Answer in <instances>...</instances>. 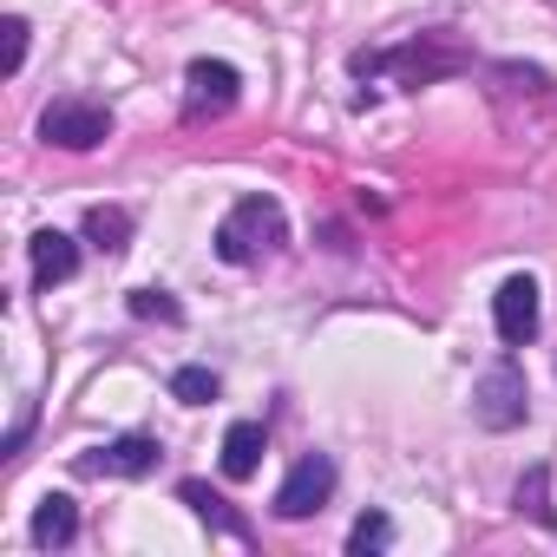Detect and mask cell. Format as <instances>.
<instances>
[{"instance_id":"8","label":"cell","mask_w":557,"mask_h":557,"mask_svg":"<svg viewBox=\"0 0 557 557\" xmlns=\"http://www.w3.org/2000/svg\"><path fill=\"white\" fill-rule=\"evenodd\" d=\"M79 466H86V472H99V479H145V472L158 466V440H151V433H125V440H112V446L86 453Z\"/></svg>"},{"instance_id":"6","label":"cell","mask_w":557,"mask_h":557,"mask_svg":"<svg viewBox=\"0 0 557 557\" xmlns=\"http://www.w3.org/2000/svg\"><path fill=\"white\" fill-rule=\"evenodd\" d=\"M329 492H335V459L309 453V459L283 479V492H275V518H309V511L329 505Z\"/></svg>"},{"instance_id":"14","label":"cell","mask_w":557,"mask_h":557,"mask_svg":"<svg viewBox=\"0 0 557 557\" xmlns=\"http://www.w3.org/2000/svg\"><path fill=\"white\" fill-rule=\"evenodd\" d=\"M171 394H177L184 407H210V400H216V374H210V368H177V374H171Z\"/></svg>"},{"instance_id":"7","label":"cell","mask_w":557,"mask_h":557,"mask_svg":"<svg viewBox=\"0 0 557 557\" xmlns=\"http://www.w3.org/2000/svg\"><path fill=\"white\" fill-rule=\"evenodd\" d=\"M236 86H243V73H236L230 60H190V73H184V112H190V119L230 112V106H236Z\"/></svg>"},{"instance_id":"1","label":"cell","mask_w":557,"mask_h":557,"mask_svg":"<svg viewBox=\"0 0 557 557\" xmlns=\"http://www.w3.org/2000/svg\"><path fill=\"white\" fill-rule=\"evenodd\" d=\"M275 243H289V216H283V203H275V197H243L216 223V256L223 262H256Z\"/></svg>"},{"instance_id":"12","label":"cell","mask_w":557,"mask_h":557,"mask_svg":"<svg viewBox=\"0 0 557 557\" xmlns=\"http://www.w3.org/2000/svg\"><path fill=\"white\" fill-rule=\"evenodd\" d=\"M177 498H184V505H190V511H197L203 524H216V531H230L236 544H249V524H243V518H236V511H230V505H223V498L210 492V485H197V479H190V485H184Z\"/></svg>"},{"instance_id":"15","label":"cell","mask_w":557,"mask_h":557,"mask_svg":"<svg viewBox=\"0 0 557 557\" xmlns=\"http://www.w3.org/2000/svg\"><path fill=\"white\" fill-rule=\"evenodd\" d=\"M132 315H138V322H184V309H177L164 289H132Z\"/></svg>"},{"instance_id":"4","label":"cell","mask_w":557,"mask_h":557,"mask_svg":"<svg viewBox=\"0 0 557 557\" xmlns=\"http://www.w3.org/2000/svg\"><path fill=\"white\" fill-rule=\"evenodd\" d=\"M524 374L511 368V361H498V368H485L479 374V387H472V413H479V426H492V433H505V426H518L524 420Z\"/></svg>"},{"instance_id":"16","label":"cell","mask_w":557,"mask_h":557,"mask_svg":"<svg viewBox=\"0 0 557 557\" xmlns=\"http://www.w3.org/2000/svg\"><path fill=\"white\" fill-rule=\"evenodd\" d=\"M387 537H394V524L381 518V511H368V518H355V531H348V550H387Z\"/></svg>"},{"instance_id":"3","label":"cell","mask_w":557,"mask_h":557,"mask_svg":"<svg viewBox=\"0 0 557 557\" xmlns=\"http://www.w3.org/2000/svg\"><path fill=\"white\" fill-rule=\"evenodd\" d=\"M40 138H47V145H60V151H92V145H106V138H112V112H106V106H92V99H60V106H47Z\"/></svg>"},{"instance_id":"18","label":"cell","mask_w":557,"mask_h":557,"mask_svg":"<svg viewBox=\"0 0 557 557\" xmlns=\"http://www.w3.org/2000/svg\"><path fill=\"white\" fill-rule=\"evenodd\" d=\"M518 505H531L537 518H550V511H544V472H531V479L518 485Z\"/></svg>"},{"instance_id":"13","label":"cell","mask_w":557,"mask_h":557,"mask_svg":"<svg viewBox=\"0 0 557 557\" xmlns=\"http://www.w3.org/2000/svg\"><path fill=\"white\" fill-rule=\"evenodd\" d=\"M86 236H92L99 249H125L132 216H125V210H112V203H99V210H86Z\"/></svg>"},{"instance_id":"5","label":"cell","mask_w":557,"mask_h":557,"mask_svg":"<svg viewBox=\"0 0 557 557\" xmlns=\"http://www.w3.org/2000/svg\"><path fill=\"white\" fill-rule=\"evenodd\" d=\"M492 322H498V342H505V348H524V342L537 335L544 309H537V283H531V275H505V283H498Z\"/></svg>"},{"instance_id":"10","label":"cell","mask_w":557,"mask_h":557,"mask_svg":"<svg viewBox=\"0 0 557 557\" xmlns=\"http://www.w3.org/2000/svg\"><path fill=\"white\" fill-rule=\"evenodd\" d=\"M73 269H79V243L60 236V230H40V236H34V283L53 289V283H66Z\"/></svg>"},{"instance_id":"11","label":"cell","mask_w":557,"mask_h":557,"mask_svg":"<svg viewBox=\"0 0 557 557\" xmlns=\"http://www.w3.org/2000/svg\"><path fill=\"white\" fill-rule=\"evenodd\" d=\"M73 537H79V511H73V498H66V492L40 498V511H34V544H40V550H60V544H73Z\"/></svg>"},{"instance_id":"17","label":"cell","mask_w":557,"mask_h":557,"mask_svg":"<svg viewBox=\"0 0 557 557\" xmlns=\"http://www.w3.org/2000/svg\"><path fill=\"white\" fill-rule=\"evenodd\" d=\"M0 34H8V73H21V60H27V21L8 14V21H0Z\"/></svg>"},{"instance_id":"9","label":"cell","mask_w":557,"mask_h":557,"mask_svg":"<svg viewBox=\"0 0 557 557\" xmlns=\"http://www.w3.org/2000/svg\"><path fill=\"white\" fill-rule=\"evenodd\" d=\"M262 453H269V433L256 426V420H236L230 433H223V479H256V466H262Z\"/></svg>"},{"instance_id":"2","label":"cell","mask_w":557,"mask_h":557,"mask_svg":"<svg viewBox=\"0 0 557 557\" xmlns=\"http://www.w3.org/2000/svg\"><path fill=\"white\" fill-rule=\"evenodd\" d=\"M466 66V53L446 40V34H420L413 47H394V53H355V73L368 79V73H400L407 86H426V79H440V73H459Z\"/></svg>"}]
</instances>
